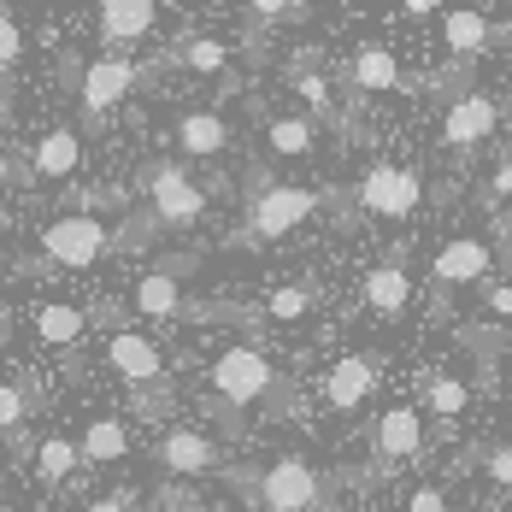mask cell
I'll return each mask as SVG.
<instances>
[{"instance_id":"cell-9","label":"cell","mask_w":512,"mask_h":512,"mask_svg":"<svg viewBox=\"0 0 512 512\" xmlns=\"http://www.w3.org/2000/svg\"><path fill=\"white\" fill-rule=\"evenodd\" d=\"M489 259H495V248H489L483 236H454V242H442V248H436V265H430V295H436V307H442L454 289L489 283Z\"/></svg>"},{"instance_id":"cell-19","label":"cell","mask_w":512,"mask_h":512,"mask_svg":"<svg viewBox=\"0 0 512 512\" xmlns=\"http://www.w3.org/2000/svg\"><path fill=\"white\" fill-rule=\"evenodd\" d=\"M442 42H448V59H454V65H477L483 53L501 42V30L489 24V12H477V6H454V12L442 18Z\"/></svg>"},{"instance_id":"cell-15","label":"cell","mask_w":512,"mask_h":512,"mask_svg":"<svg viewBox=\"0 0 512 512\" xmlns=\"http://www.w3.org/2000/svg\"><path fill=\"white\" fill-rule=\"evenodd\" d=\"M377 377H383V359L377 354H342L324 371V407L330 412H359L377 395Z\"/></svg>"},{"instance_id":"cell-32","label":"cell","mask_w":512,"mask_h":512,"mask_svg":"<svg viewBox=\"0 0 512 512\" xmlns=\"http://www.w3.org/2000/svg\"><path fill=\"white\" fill-rule=\"evenodd\" d=\"M477 201H483V212H489V218H501V212H512V148L501 154V165L489 171V183L477 189Z\"/></svg>"},{"instance_id":"cell-22","label":"cell","mask_w":512,"mask_h":512,"mask_svg":"<svg viewBox=\"0 0 512 512\" xmlns=\"http://www.w3.org/2000/svg\"><path fill=\"white\" fill-rule=\"evenodd\" d=\"M30 324H36V342H48V348H77L83 330H89V307H77V301H36Z\"/></svg>"},{"instance_id":"cell-29","label":"cell","mask_w":512,"mask_h":512,"mask_svg":"<svg viewBox=\"0 0 512 512\" xmlns=\"http://www.w3.org/2000/svg\"><path fill=\"white\" fill-rule=\"evenodd\" d=\"M424 407L436 412L442 424H454V418L471 407V383L454 377V371H430V377H424Z\"/></svg>"},{"instance_id":"cell-40","label":"cell","mask_w":512,"mask_h":512,"mask_svg":"<svg viewBox=\"0 0 512 512\" xmlns=\"http://www.w3.org/2000/svg\"><path fill=\"white\" fill-rule=\"evenodd\" d=\"M501 377H507V383H512V354H507V365H501Z\"/></svg>"},{"instance_id":"cell-27","label":"cell","mask_w":512,"mask_h":512,"mask_svg":"<svg viewBox=\"0 0 512 512\" xmlns=\"http://www.w3.org/2000/svg\"><path fill=\"white\" fill-rule=\"evenodd\" d=\"M77 465H83V454H77V442H71L65 430H53V436L36 442V477H42L48 489H65Z\"/></svg>"},{"instance_id":"cell-1","label":"cell","mask_w":512,"mask_h":512,"mask_svg":"<svg viewBox=\"0 0 512 512\" xmlns=\"http://www.w3.org/2000/svg\"><path fill=\"white\" fill-rule=\"evenodd\" d=\"M201 401L230 442H248V412L289 418V412H295V383L259 354L254 342H230V348H218V359L206 365V395Z\"/></svg>"},{"instance_id":"cell-12","label":"cell","mask_w":512,"mask_h":512,"mask_svg":"<svg viewBox=\"0 0 512 512\" xmlns=\"http://www.w3.org/2000/svg\"><path fill=\"white\" fill-rule=\"evenodd\" d=\"M342 83H348V101H365V95H407V89H418L407 71L395 65V53L377 48V42H359L348 59H342Z\"/></svg>"},{"instance_id":"cell-14","label":"cell","mask_w":512,"mask_h":512,"mask_svg":"<svg viewBox=\"0 0 512 512\" xmlns=\"http://www.w3.org/2000/svg\"><path fill=\"white\" fill-rule=\"evenodd\" d=\"M359 301L377 312V318H401L412 307V277H407V242H395L389 254L377 259L365 277H359Z\"/></svg>"},{"instance_id":"cell-7","label":"cell","mask_w":512,"mask_h":512,"mask_svg":"<svg viewBox=\"0 0 512 512\" xmlns=\"http://www.w3.org/2000/svg\"><path fill=\"white\" fill-rule=\"evenodd\" d=\"M354 201L371 218L407 224L412 212H418V201H424V171L401 165V159H377V165H365V177L354 183Z\"/></svg>"},{"instance_id":"cell-33","label":"cell","mask_w":512,"mask_h":512,"mask_svg":"<svg viewBox=\"0 0 512 512\" xmlns=\"http://www.w3.org/2000/svg\"><path fill=\"white\" fill-rule=\"evenodd\" d=\"M18 53H24V30H18V18L0 6V71H6V65H18Z\"/></svg>"},{"instance_id":"cell-36","label":"cell","mask_w":512,"mask_h":512,"mask_svg":"<svg viewBox=\"0 0 512 512\" xmlns=\"http://www.w3.org/2000/svg\"><path fill=\"white\" fill-rule=\"evenodd\" d=\"M401 12H407L412 24H418V18H436V12H442V6H436V0H407V6H401Z\"/></svg>"},{"instance_id":"cell-20","label":"cell","mask_w":512,"mask_h":512,"mask_svg":"<svg viewBox=\"0 0 512 512\" xmlns=\"http://www.w3.org/2000/svg\"><path fill=\"white\" fill-rule=\"evenodd\" d=\"M101 18V42L106 53H118V48H136L142 36H154V24H159V6L154 0H106V6H95Z\"/></svg>"},{"instance_id":"cell-38","label":"cell","mask_w":512,"mask_h":512,"mask_svg":"<svg viewBox=\"0 0 512 512\" xmlns=\"http://www.w3.org/2000/svg\"><path fill=\"white\" fill-rule=\"evenodd\" d=\"M165 501H171V512H201L189 495H177V489H165Z\"/></svg>"},{"instance_id":"cell-34","label":"cell","mask_w":512,"mask_h":512,"mask_svg":"<svg viewBox=\"0 0 512 512\" xmlns=\"http://www.w3.org/2000/svg\"><path fill=\"white\" fill-rule=\"evenodd\" d=\"M407 512H454V501L442 495V483H418L407 495Z\"/></svg>"},{"instance_id":"cell-35","label":"cell","mask_w":512,"mask_h":512,"mask_svg":"<svg viewBox=\"0 0 512 512\" xmlns=\"http://www.w3.org/2000/svg\"><path fill=\"white\" fill-rule=\"evenodd\" d=\"M83 512H130V495H95Z\"/></svg>"},{"instance_id":"cell-30","label":"cell","mask_w":512,"mask_h":512,"mask_svg":"<svg viewBox=\"0 0 512 512\" xmlns=\"http://www.w3.org/2000/svg\"><path fill=\"white\" fill-rule=\"evenodd\" d=\"M248 12V30H277V24H295V18H307L312 6L307 0H254V6H242Z\"/></svg>"},{"instance_id":"cell-13","label":"cell","mask_w":512,"mask_h":512,"mask_svg":"<svg viewBox=\"0 0 512 512\" xmlns=\"http://www.w3.org/2000/svg\"><path fill=\"white\" fill-rule=\"evenodd\" d=\"M495 130H501V101L483 95V89H471V95H460V101L448 106V118H442V148H448V154H471V148H483Z\"/></svg>"},{"instance_id":"cell-4","label":"cell","mask_w":512,"mask_h":512,"mask_svg":"<svg viewBox=\"0 0 512 512\" xmlns=\"http://www.w3.org/2000/svg\"><path fill=\"white\" fill-rule=\"evenodd\" d=\"M106 254H118V224L95 212H65L36 236V259H24V271H89Z\"/></svg>"},{"instance_id":"cell-21","label":"cell","mask_w":512,"mask_h":512,"mask_svg":"<svg viewBox=\"0 0 512 512\" xmlns=\"http://www.w3.org/2000/svg\"><path fill=\"white\" fill-rule=\"evenodd\" d=\"M77 165H83V136H77L71 124H59V130H48V136L36 142V154H30V177H42V183H65V177H77Z\"/></svg>"},{"instance_id":"cell-2","label":"cell","mask_w":512,"mask_h":512,"mask_svg":"<svg viewBox=\"0 0 512 512\" xmlns=\"http://www.w3.org/2000/svg\"><path fill=\"white\" fill-rule=\"evenodd\" d=\"M224 483L254 512H336L330 507L336 477H324L301 454H277L271 465H224Z\"/></svg>"},{"instance_id":"cell-18","label":"cell","mask_w":512,"mask_h":512,"mask_svg":"<svg viewBox=\"0 0 512 512\" xmlns=\"http://www.w3.org/2000/svg\"><path fill=\"white\" fill-rule=\"evenodd\" d=\"M171 142H177L183 165L218 159V154H230V124H224V112H212V106H189V112H177Z\"/></svg>"},{"instance_id":"cell-10","label":"cell","mask_w":512,"mask_h":512,"mask_svg":"<svg viewBox=\"0 0 512 512\" xmlns=\"http://www.w3.org/2000/svg\"><path fill=\"white\" fill-rule=\"evenodd\" d=\"M424 454V424H418V412L412 407H389L377 412V424H371V483L377 477H389V471H401Z\"/></svg>"},{"instance_id":"cell-11","label":"cell","mask_w":512,"mask_h":512,"mask_svg":"<svg viewBox=\"0 0 512 512\" xmlns=\"http://www.w3.org/2000/svg\"><path fill=\"white\" fill-rule=\"evenodd\" d=\"M154 460H159V471H171V477H224V448H218V436L189 430V424L159 430Z\"/></svg>"},{"instance_id":"cell-8","label":"cell","mask_w":512,"mask_h":512,"mask_svg":"<svg viewBox=\"0 0 512 512\" xmlns=\"http://www.w3.org/2000/svg\"><path fill=\"white\" fill-rule=\"evenodd\" d=\"M283 83L295 89V101L307 106L312 124H336L342 136H354V130H359L354 112H348V106H342V95H336V83L318 71V53H295V59L283 65Z\"/></svg>"},{"instance_id":"cell-3","label":"cell","mask_w":512,"mask_h":512,"mask_svg":"<svg viewBox=\"0 0 512 512\" xmlns=\"http://www.w3.org/2000/svg\"><path fill=\"white\" fill-rule=\"evenodd\" d=\"M324 212V195L318 189H301V183H271L265 171H248V195H242V224L230 236V248H277L289 242L307 218Z\"/></svg>"},{"instance_id":"cell-16","label":"cell","mask_w":512,"mask_h":512,"mask_svg":"<svg viewBox=\"0 0 512 512\" xmlns=\"http://www.w3.org/2000/svg\"><path fill=\"white\" fill-rule=\"evenodd\" d=\"M106 365H112V371L130 383V395H142V389L165 383V359H159V342L136 336V330H112V336H106Z\"/></svg>"},{"instance_id":"cell-5","label":"cell","mask_w":512,"mask_h":512,"mask_svg":"<svg viewBox=\"0 0 512 512\" xmlns=\"http://www.w3.org/2000/svg\"><path fill=\"white\" fill-rule=\"evenodd\" d=\"M206 183H195V171L183 159H148L142 171V212L154 218V230H189L206 218Z\"/></svg>"},{"instance_id":"cell-6","label":"cell","mask_w":512,"mask_h":512,"mask_svg":"<svg viewBox=\"0 0 512 512\" xmlns=\"http://www.w3.org/2000/svg\"><path fill=\"white\" fill-rule=\"evenodd\" d=\"M142 83H148V71H142L136 59H124V53H101V59H89V65L77 71V112H83V124L101 130L106 118L130 101Z\"/></svg>"},{"instance_id":"cell-26","label":"cell","mask_w":512,"mask_h":512,"mask_svg":"<svg viewBox=\"0 0 512 512\" xmlns=\"http://www.w3.org/2000/svg\"><path fill=\"white\" fill-rule=\"evenodd\" d=\"M77 454H83V465H118L130 454V424L124 418H89L77 436Z\"/></svg>"},{"instance_id":"cell-25","label":"cell","mask_w":512,"mask_h":512,"mask_svg":"<svg viewBox=\"0 0 512 512\" xmlns=\"http://www.w3.org/2000/svg\"><path fill=\"white\" fill-rule=\"evenodd\" d=\"M318 301H324V289H318L312 277H301V283H283V289H271V295L259 301V324H301V318H312V312H318Z\"/></svg>"},{"instance_id":"cell-23","label":"cell","mask_w":512,"mask_h":512,"mask_svg":"<svg viewBox=\"0 0 512 512\" xmlns=\"http://www.w3.org/2000/svg\"><path fill=\"white\" fill-rule=\"evenodd\" d=\"M265 154L312 159L318 154V124H312L307 112H277V118H265Z\"/></svg>"},{"instance_id":"cell-24","label":"cell","mask_w":512,"mask_h":512,"mask_svg":"<svg viewBox=\"0 0 512 512\" xmlns=\"http://www.w3.org/2000/svg\"><path fill=\"white\" fill-rule=\"evenodd\" d=\"M36 383L30 377H0V442L6 448H18L24 442V430H30V418H36Z\"/></svg>"},{"instance_id":"cell-17","label":"cell","mask_w":512,"mask_h":512,"mask_svg":"<svg viewBox=\"0 0 512 512\" xmlns=\"http://www.w3.org/2000/svg\"><path fill=\"white\" fill-rule=\"evenodd\" d=\"M189 265H195V259H171V265L148 271V277L130 289V307L142 312V318H154V324L189 318V301H183V271H189Z\"/></svg>"},{"instance_id":"cell-39","label":"cell","mask_w":512,"mask_h":512,"mask_svg":"<svg viewBox=\"0 0 512 512\" xmlns=\"http://www.w3.org/2000/svg\"><path fill=\"white\" fill-rule=\"evenodd\" d=\"M0 512H6V471H0Z\"/></svg>"},{"instance_id":"cell-31","label":"cell","mask_w":512,"mask_h":512,"mask_svg":"<svg viewBox=\"0 0 512 512\" xmlns=\"http://www.w3.org/2000/svg\"><path fill=\"white\" fill-rule=\"evenodd\" d=\"M465 460L477 465L495 489H507V495H512V442H483V448H471Z\"/></svg>"},{"instance_id":"cell-37","label":"cell","mask_w":512,"mask_h":512,"mask_svg":"<svg viewBox=\"0 0 512 512\" xmlns=\"http://www.w3.org/2000/svg\"><path fill=\"white\" fill-rule=\"evenodd\" d=\"M6 283H12V265L0 259V336H6Z\"/></svg>"},{"instance_id":"cell-28","label":"cell","mask_w":512,"mask_h":512,"mask_svg":"<svg viewBox=\"0 0 512 512\" xmlns=\"http://www.w3.org/2000/svg\"><path fill=\"white\" fill-rule=\"evenodd\" d=\"M165 65H183V71H201V77H218L230 71V48L218 36H183L177 48L165 53Z\"/></svg>"}]
</instances>
